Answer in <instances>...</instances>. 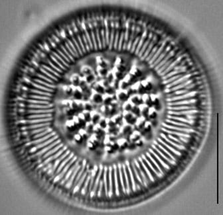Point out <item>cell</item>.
<instances>
[{
  "label": "cell",
  "mask_w": 223,
  "mask_h": 215,
  "mask_svg": "<svg viewBox=\"0 0 223 215\" xmlns=\"http://www.w3.org/2000/svg\"><path fill=\"white\" fill-rule=\"evenodd\" d=\"M102 137L96 135V134L92 133L88 137L87 141V148L88 150L94 151L97 148L100 144V142Z\"/></svg>",
  "instance_id": "6da1fadb"
},
{
  "label": "cell",
  "mask_w": 223,
  "mask_h": 215,
  "mask_svg": "<svg viewBox=\"0 0 223 215\" xmlns=\"http://www.w3.org/2000/svg\"><path fill=\"white\" fill-rule=\"evenodd\" d=\"M132 92H133V91L132 90L130 87L129 88H128L126 90H122V89H118L116 90L115 91V97H116V99L118 101H120V102H125L126 101L128 100L130 96L131 95Z\"/></svg>",
  "instance_id": "7a4b0ae2"
},
{
  "label": "cell",
  "mask_w": 223,
  "mask_h": 215,
  "mask_svg": "<svg viewBox=\"0 0 223 215\" xmlns=\"http://www.w3.org/2000/svg\"><path fill=\"white\" fill-rule=\"evenodd\" d=\"M122 115L123 119L124 120V121L126 122V124H128V125L132 126L135 125L136 119L138 117H136L134 115H132L130 111H123V113H122Z\"/></svg>",
  "instance_id": "3957f363"
},
{
  "label": "cell",
  "mask_w": 223,
  "mask_h": 215,
  "mask_svg": "<svg viewBox=\"0 0 223 215\" xmlns=\"http://www.w3.org/2000/svg\"><path fill=\"white\" fill-rule=\"evenodd\" d=\"M118 150V145L116 142V140H114L108 144L104 145V151L109 154H113Z\"/></svg>",
  "instance_id": "277c9868"
},
{
  "label": "cell",
  "mask_w": 223,
  "mask_h": 215,
  "mask_svg": "<svg viewBox=\"0 0 223 215\" xmlns=\"http://www.w3.org/2000/svg\"><path fill=\"white\" fill-rule=\"evenodd\" d=\"M130 88L133 91V92L136 93L137 94L141 95L145 93H146V90L144 89V88L141 85L140 81L134 82V83L130 86Z\"/></svg>",
  "instance_id": "5b68a950"
},
{
  "label": "cell",
  "mask_w": 223,
  "mask_h": 215,
  "mask_svg": "<svg viewBox=\"0 0 223 215\" xmlns=\"http://www.w3.org/2000/svg\"><path fill=\"white\" fill-rule=\"evenodd\" d=\"M133 131V126L125 123L119 128V133L123 136H129Z\"/></svg>",
  "instance_id": "8992f818"
},
{
  "label": "cell",
  "mask_w": 223,
  "mask_h": 215,
  "mask_svg": "<svg viewBox=\"0 0 223 215\" xmlns=\"http://www.w3.org/2000/svg\"><path fill=\"white\" fill-rule=\"evenodd\" d=\"M71 108L76 111L77 113L81 112L83 109V102L81 100H70V105Z\"/></svg>",
  "instance_id": "52a82bcc"
},
{
  "label": "cell",
  "mask_w": 223,
  "mask_h": 215,
  "mask_svg": "<svg viewBox=\"0 0 223 215\" xmlns=\"http://www.w3.org/2000/svg\"><path fill=\"white\" fill-rule=\"evenodd\" d=\"M128 101L133 105H137V106H139V105H140L143 103L142 95L137 93L131 95L130 96L129 99H128Z\"/></svg>",
  "instance_id": "ba28073f"
},
{
  "label": "cell",
  "mask_w": 223,
  "mask_h": 215,
  "mask_svg": "<svg viewBox=\"0 0 223 215\" xmlns=\"http://www.w3.org/2000/svg\"><path fill=\"white\" fill-rule=\"evenodd\" d=\"M116 142L118 145L119 151H124L128 149V144H129V140L125 138H120L116 140Z\"/></svg>",
  "instance_id": "9c48e42d"
},
{
  "label": "cell",
  "mask_w": 223,
  "mask_h": 215,
  "mask_svg": "<svg viewBox=\"0 0 223 215\" xmlns=\"http://www.w3.org/2000/svg\"><path fill=\"white\" fill-rule=\"evenodd\" d=\"M150 95H151V105H152V107L157 111H159V109H161L160 100H159V97L154 94H150Z\"/></svg>",
  "instance_id": "30bf717a"
},
{
  "label": "cell",
  "mask_w": 223,
  "mask_h": 215,
  "mask_svg": "<svg viewBox=\"0 0 223 215\" xmlns=\"http://www.w3.org/2000/svg\"><path fill=\"white\" fill-rule=\"evenodd\" d=\"M142 132H140V130H133L131 134L129 135V142H135L137 140H138L139 139H141L142 137Z\"/></svg>",
  "instance_id": "8fae6325"
},
{
  "label": "cell",
  "mask_w": 223,
  "mask_h": 215,
  "mask_svg": "<svg viewBox=\"0 0 223 215\" xmlns=\"http://www.w3.org/2000/svg\"><path fill=\"white\" fill-rule=\"evenodd\" d=\"M129 73L135 77L136 79L142 76V71L141 70L140 68H138V66H135V65L131 67L129 71Z\"/></svg>",
  "instance_id": "7c38bea8"
},
{
  "label": "cell",
  "mask_w": 223,
  "mask_h": 215,
  "mask_svg": "<svg viewBox=\"0 0 223 215\" xmlns=\"http://www.w3.org/2000/svg\"><path fill=\"white\" fill-rule=\"evenodd\" d=\"M64 126L65 128H66V129L69 132H75L76 130H79L77 125H75V123H74V121H73L72 119H68L65 122Z\"/></svg>",
  "instance_id": "4fadbf2b"
},
{
  "label": "cell",
  "mask_w": 223,
  "mask_h": 215,
  "mask_svg": "<svg viewBox=\"0 0 223 215\" xmlns=\"http://www.w3.org/2000/svg\"><path fill=\"white\" fill-rule=\"evenodd\" d=\"M72 119L73 120V121H74L75 125H77L78 129H80V128H84L85 127L87 123H86L83 119H82L81 118H80L78 115L73 116L72 117Z\"/></svg>",
  "instance_id": "5bb4252c"
},
{
  "label": "cell",
  "mask_w": 223,
  "mask_h": 215,
  "mask_svg": "<svg viewBox=\"0 0 223 215\" xmlns=\"http://www.w3.org/2000/svg\"><path fill=\"white\" fill-rule=\"evenodd\" d=\"M78 116L80 118H81L82 119H83L86 123H88V122H91V111H82L81 112H79L78 113Z\"/></svg>",
  "instance_id": "9a60e30c"
},
{
  "label": "cell",
  "mask_w": 223,
  "mask_h": 215,
  "mask_svg": "<svg viewBox=\"0 0 223 215\" xmlns=\"http://www.w3.org/2000/svg\"><path fill=\"white\" fill-rule=\"evenodd\" d=\"M90 101L91 102L96 103V104L102 103V94L94 91L90 95Z\"/></svg>",
  "instance_id": "2e32d148"
},
{
  "label": "cell",
  "mask_w": 223,
  "mask_h": 215,
  "mask_svg": "<svg viewBox=\"0 0 223 215\" xmlns=\"http://www.w3.org/2000/svg\"><path fill=\"white\" fill-rule=\"evenodd\" d=\"M72 97L74 100H81L83 97V93L79 87H74Z\"/></svg>",
  "instance_id": "e0dca14e"
},
{
  "label": "cell",
  "mask_w": 223,
  "mask_h": 215,
  "mask_svg": "<svg viewBox=\"0 0 223 215\" xmlns=\"http://www.w3.org/2000/svg\"><path fill=\"white\" fill-rule=\"evenodd\" d=\"M147 121V119H146V118L143 117H142V116H140V117H138L136 119V123H135V125L136 128L139 130H142L143 129V128H144V126L145 125V123H146Z\"/></svg>",
  "instance_id": "ac0fdd59"
},
{
  "label": "cell",
  "mask_w": 223,
  "mask_h": 215,
  "mask_svg": "<svg viewBox=\"0 0 223 215\" xmlns=\"http://www.w3.org/2000/svg\"><path fill=\"white\" fill-rule=\"evenodd\" d=\"M81 76L78 73H73L70 77V81L71 85L73 87H78L79 85L80 80H81Z\"/></svg>",
  "instance_id": "d6986e66"
},
{
  "label": "cell",
  "mask_w": 223,
  "mask_h": 215,
  "mask_svg": "<svg viewBox=\"0 0 223 215\" xmlns=\"http://www.w3.org/2000/svg\"><path fill=\"white\" fill-rule=\"evenodd\" d=\"M141 85H142V87L144 88V89L146 90V92H149L153 89V84L151 83V81H149L148 79H142L140 81Z\"/></svg>",
  "instance_id": "ffe728a7"
},
{
  "label": "cell",
  "mask_w": 223,
  "mask_h": 215,
  "mask_svg": "<svg viewBox=\"0 0 223 215\" xmlns=\"http://www.w3.org/2000/svg\"><path fill=\"white\" fill-rule=\"evenodd\" d=\"M96 62L98 66L101 67V68H107L108 64L107 61L105 60V58H103L101 56H97L96 57Z\"/></svg>",
  "instance_id": "44dd1931"
},
{
  "label": "cell",
  "mask_w": 223,
  "mask_h": 215,
  "mask_svg": "<svg viewBox=\"0 0 223 215\" xmlns=\"http://www.w3.org/2000/svg\"><path fill=\"white\" fill-rule=\"evenodd\" d=\"M139 108H140V116H142V117L146 118L147 120H148V114L149 107L145 104H144V103H142V104L139 105Z\"/></svg>",
  "instance_id": "7402d4cb"
},
{
  "label": "cell",
  "mask_w": 223,
  "mask_h": 215,
  "mask_svg": "<svg viewBox=\"0 0 223 215\" xmlns=\"http://www.w3.org/2000/svg\"><path fill=\"white\" fill-rule=\"evenodd\" d=\"M142 103L145 104L149 107H152L151 105V95L150 94H149L148 92L145 93L143 95H142Z\"/></svg>",
  "instance_id": "603a6c76"
},
{
  "label": "cell",
  "mask_w": 223,
  "mask_h": 215,
  "mask_svg": "<svg viewBox=\"0 0 223 215\" xmlns=\"http://www.w3.org/2000/svg\"><path fill=\"white\" fill-rule=\"evenodd\" d=\"M62 113H64L65 116L68 117L72 118L73 116L75 115V113H77L76 111L71 108V107H64L62 108Z\"/></svg>",
  "instance_id": "cb8c5ba5"
},
{
  "label": "cell",
  "mask_w": 223,
  "mask_h": 215,
  "mask_svg": "<svg viewBox=\"0 0 223 215\" xmlns=\"http://www.w3.org/2000/svg\"><path fill=\"white\" fill-rule=\"evenodd\" d=\"M92 90H93V91L98 93L102 95L104 93V88L100 85V83L98 81L95 82V83L93 84V85H92Z\"/></svg>",
  "instance_id": "d4e9b609"
},
{
  "label": "cell",
  "mask_w": 223,
  "mask_h": 215,
  "mask_svg": "<svg viewBox=\"0 0 223 215\" xmlns=\"http://www.w3.org/2000/svg\"><path fill=\"white\" fill-rule=\"evenodd\" d=\"M92 133L95 134L98 136L102 137L105 134V131H104V129H103V128H101L100 126L98 125V124H96V125H94L93 131H92Z\"/></svg>",
  "instance_id": "484cf974"
},
{
  "label": "cell",
  "mask_w": 223,
  "mask_h": 215,
  "mask_svg": "<svg viewBox=\"0 0 223 215\" xmlns=\"http://www.w3.org/2000/svg\"><path fill=\"white\" fill-rule=\"evenodd\" d=\"M73 87L71 85H64L62 86V90L64 93L67 96H72L73 92Z\"/></svg>",
  "instance_id": "4316f807"
},
{
  "label": "cell",
  "mask_w": 223,
  "mask_h": 215,
  "mask_svg": "<svg viewBox=\"0 0 223 215\" xmlns=\"http://www.w3.org/2000/svg\"><path fill=\"white\" fill-rule=\"evenodd\" d=\"M105 134H114V135H117V132L119 131V129L118 128L117 126H107L104 129Z\"/></svg>",
  "instance_id": "83f0119b"
},
{
  "label": "cell",
  "mask_w": 223,
  "mask_h": 215,
  "mask_svg": "<svg viewBox=\"0 0 223 215\" xmlns=\"http://www.w3.org/2000/svg\"><path fill=\"white\" fill-rule=\"evenodd\" d=\"M113 95H108L106 93H104L102 95V103L103 105H109L111 104V103L114 100V98L112 97Z\"/></svg>",
  "instance_id": "f1b7e54d"
},
{
  "label": "cell",
  "mask_w": 223,
  "mask_h": 215,
  "mask_svg": "<svg viewBox=\"0 0 223 215\" xmlns=\"http://www.w3.org/2000/svg\"><path fill=\"white\" fill-rule=\"evenodd\" d=\"M157 117V111L153 108V107H151L149 108L148 114V120H154Z\"/></svg>",
  "instance_id": "f546056e"
},
{
  "label": "cell",
  "mask_w": 223,
  "mask_h": 215,
  "mask_svg": "<svg viewBox=\"0 0 223 215\" xmlns=\"http://www.w3.org/2000/svg\"><path fill=\"white\" fill-rule=\"evenodd\" d=\"M112 73H113L114 78L115 80H116V81H120V80L123 79V77L124 76V73L121 72V71H118L117 69H116L115 68H114L112 69Z\"/></svg>",
  "instance_id": "4dcf8cb0"
},
{
  "label": "cell",
  "mask_w": 223,
  "mask_h": 215,
  "mask_svg": "<svg viewBox=\"0 0 223 215\" xmlns=\"http://www.w3.org/2000/svg\"><path fill=\"white\" fill-rule=\"evenodd\" d=\"M111 118L112 121L116 125H119L120 123H121L122 121L123 118H122V114H115L112 117H110Z\"/></svg>",
  "instance_id": "1f68e13d"
},
{
  "label": "cell",
  "mask_w": 223,
  "mask_h": 215,
  "mask_svg": "<svg viewBox=\"0 0 223 215\" xmlns=\"http://www.w3.org/2000/svg\"><path fill=\"white\" fill-rule=\"evenodd\" d=\"M100 118L101 116L99 113L95 111H91V122L94 125L98 124Z\"/></svg>",
  "instance_id": "d6a6232c"
},
{
  "label": "cell",
  "mask_w": 223,
  "mask_h": 215,
  "mask_svg": "<svg viewBox=\"0 0 223 215\" xmlns=\"http://www.w3.org/2000/svg\"><path fill=\"white\" fill-rule=\"evenodd\" d=\"M122 79L124 80V81H126V83H127L130 86H131L132 84L134 83V81H135L136 78L134 76H132L131 74H130V73H127V74H126L125 75H124Z\"/></svg>",
  "instance_id": "836d02e7"
},
{
  "label": "cell",
  "mask_w": 223,
  "mask_h": 215,
  "mask_svg": "<svg viewBox=\"0 0 223 215\" xmlns=\"http://www.w3.org/2000/svg\"><path fill=\"white\" fill-rule=\"evenodd\" d=\"M81 72L82 73V75H83V76H85V75L93 73V70H92V69L90 68V66H83L81 69Z\"/></svg>",
  "instance_id": "e575fe53"
},
{
  "label": "cell",
  "mask_w": 223,
  "mask_h": 215,
  "mask_svg": "<svg viewBox=\"0 0 223 215\" xmlns=\"http://www.w3.org/2000/svg\"><path fill=\"white\" fill-rule=\"evenodd\" d=\"M87 83L85 81V80L84 79L83 77H81V80H80V83H79V85L78 87H79L80 88V89H81L82 91H83V93L87 91V89H88V85H87Z\"/></svg>",
  "instance_id": "d590c367"
},
{
  "label": "cell",
  "mask_w": 223,
  "mask_h": 215,
  "mask_svg": "<svg viewBox=\"0 0 223 215\" xmlns=\"http://www.w3.org/2000/svg\"><path fill=\"white\" fill-rule=\"evenodd\" d=\"M96 72L100 77H106L107 73L108 72V69L106 68H101V67L97 66L96 68Z\"/></svg>",
  "instance_id": "8d00e7d4"
},
{
  "label": "cell",
  "mask_w": 223,
  "mask_h": 215,
  "mask_svg": "<svg viewBox=\"0 0 223 215\" xmlns=\"http://www.w3.org/2000/svg\"><path fill=\"white\" fill-rule=\"evenodd\" d=\"M115 136L116 135H114V134H106L104 135V140H103V144H104V145L108 144L111 141L115 140Z\"/></svg>",
  "instance_id": "74e56055"
},
{
  "label": "cell",
  "mask_w": 223,
  "mask_h": 215,
  "mask_svg": "<svg viewBox=\"0 0 223 215\" xmlns=\"http://www.w3.org/2000/svg\"><path fill=\"white\" fill-rule=\"evenodd\" d=\"M130 112L132 113V115H134L136 117H140V108H139V106H137V105H132V107L131 110H130Z\"/></svg>",
  "instance_id": "f35d334b"
},
{
  "label": "cell",
  "mask_w": 223,
  "mask_h": 215,
  "mask_svg": "<svg viewBox=\"0 0 223 215\" xmlns=\"http://www.w3.org/2000/svg\"><path fill=\"white\" fill-rule=\"evenodd\" d=\"M152 129V125H151V123L149 120H147L146 123H145V125L144 126V128L142 130H143L145 133H147V132H149Z\"/></svg>",
  "instance_id": "ab89813d"
},
{
  "label": "cell",
  "mask_w": 223,
  "mask_h": 215,
  "mask_svg": "<svg viewBox=\"0 0 223 215\" xmlns=\"http://www.w3.org/2000/svg\"><path fill=\"white\" fill-rule=\"evenodd\" d=\"M73 140H74L75 142L77 143V144H82V143L83 142V141L85 140L81 134H80L79 133H78V132L74 134V136H73Z\"/></svg>",
  "instance_id": "60d3db41"
},
{
  "label": "cell",
  "mask_w": 223,
  "mask_h": 215,
  "mask_svg": "<svg viewBox=\"0 0 223 215\" xmlns=\"http://www.w3.org/2000/svg\"><path fill=\"white\" fill-rule=\"evenodd\" d=\"M130 86L126 83V81H124L123 79L118 81V89L122 90H126L128 88H129Z\"/></svg>",
  "instance_id": "b9f144b4"
},
{
  "label": "cell",
  "mask_w": 223,
  "mask_h": 215,
  "mask_svg": "<svg viewBox=\"0 0 223 215\" xmlns=\"http://www.w3.org/2000/svg\"><path fill=\"white\" fill-rule=\"evenodd\" d=\"M83 109L85 111H92V105L90 101L83 102Z\"/></svg>",
  "instance_id": "7bdbcfd3"
},
{
  "label": "cell",
  "mask_w": 223,
  "mask_h": 215,
  "mask_svg": "<svg viewBox=\"0 0 223 215\" xmlns=\"http://www.w3.org/2000/svg\"><path fill=\"white\" fill-rule=\"evenodd\" d=\"M100 111L103 115L106 116H110V110H109V105H102L100 107Z\"/></svg>",
  "instance_id": "ee69618b"
},
{
  "label": "cell",
  "mask_w": 223,
  "mask_h": 215,
  "mask_svg": "<svg viewBox=\"0 0 223 215\" xmlns=\"http://www.w3.org/2000/svg\"><path fill=\"white\" fill-rule=\"evenodd\" d=\"M94 124L92 122H88L86 124V126L85 127V129L87 130V132L89 134H92V131H93V127H94Z\"/></svg>",
  "instance_id": "f6af8a7d"
},
{
  "label": "cell",
  "mask_w": 223,
  "mask_h": 215,
  "mask_svg": "<svg viewBox=\"0 0 223 215\" xmlns=\"http://www.w3.org/2000/svg\"><path fill=\"white\" fill-rule=\"evenodd\" d=\"M98 125H99L101 128L103 129H105L107 127V123H106V117H101V118L98 121Z\"/></svg>",
  "instance_id": "bcb514c9"
},
{
  "label": "cell",
  "mask_w": 223,
  "mask_h": 215,
  "mask_svg": "<svg viewBox=\"0 0 223 215\" xmlns=\"http://www.w3.org/2000/svg\"><path fill=\"white\" fill-rule=\"evenodd\" d=\"M78 133H79L82 136V137H83L84 140H87V139L88 138V135H89V134L88 133V132H87V130H86L85 129V128H80V129L78 130Z\"/></svg>",
  "instance_id": "7dc6e473"
},
{
  "label": "cell",
  "mask_w": 223,
  "mask_h": 215,
  "mask_svg": "<svg viewBox=\"0 0 223 215\" xmlns=\"http://www.w3.org/2000/svg\"><path fill=\"white\" fill-rule=\"evenodd\" d=\"M115 91H116V89L111 85L104 88V93L106 94L113 95L114 94H115Z\"/></svg>",
  "instance_id": "c3c4849f"
},
{
  "label": "cell",
  "mask_w": 223,
  "mask_h": 215,
  "mask_svg": "<svg viewBox=\"0 0 223 215\" xmlns=\"http://www.w3.org/2000/svg\"><path fill=\"white\" fill-rule=\"evenodd\" d=\"M132 105L131 103H130L129 101H126L124 102L122 104V109L123 111H130L131 110L132 107Z\"/></svg>",
  "instance_id": "681fc988"
},
{
  "label": "cell",
  "mask_w": 223,
  "mask_h": 215,
  "mask_svg": "<svg viewBox=\"0 0 223 215\" xmlns=\"http://www.w3.org/2000/svg\"><path fill=\"white\" fill-rule=\"evenodd\" d=\"M84 79L85 80V81L87 82V83H92V81H94V80L95 79V76H94V75L93 74V73H91V74H89V75H85V76H83Z\"/></svg>",
  "instance_id": "f907efd6"
},
{
  "label": "cell",
  "mask_w": 223,
  "mask_h": 215,
  "mask_svg": "<svg viewBox=\"0 0 223 215\" xmlns=\"http://www.w3.org/2000/svg\"><path fill=\"white\" fill-rule=\"evenodd\" d=\"M119 64H125V60L123 57L122 56H116L114 60V65H119Z\"/></svg>",
  "instance_id": "816d5d0a"
},
{
  "label": "cell",
  "mask_w": 223,
  "mask_h": 215,
  "mask_svg": "<svg viewBox=\"0 0 223 215\" xmlns=\"http://www.w3.org/2000/svg\"><path fill=\"white\" fill-rule=\"evenodd\" d=\"M114 68H115L116 69H117L118 71H121V72L124 73V71L126 70V67L125 66V64H119V65H114Z\"/></svg>",
  "instance_id": "f5cc1de1"
},
{
  "label": "cell",
  "mask_w": 223,
  "mask_h": 215,
  "mask_svg": "<svg viewBox=\"0 0 223 215\" xmlns=\"http://www.w3.org/2000/svg\"><path fill=\"white\" fill-rule=\"evenodd\" d=\"M99 83H100V85L102 86L103 87L105 88L106 87H108V86H109L110 85V82H109L108 80H107L106 79H101L100 81H98Z\"/></svg>",
  "instance_id": "db71d44e"
},
{
  "label": "cell",
  "mask_w": 223,
  "mask_h": 215,
  "mask_svg": "<svg viewBox=\"0 0 223 215\" xmlns=\"http://www.w3.org/2000/svg\"><path fill=\"white\" fill-rule=\"evenodd\" d=\"M106 79L108 80L109 82H110V83H111L114 80L113 73H112V71H108V73H107V75L106 76Z\"/></svg>",
  "instance_id": "11a10c76"
},
{
  "label": "cell",
  "mask_w": 223,
  "mask_h": 215,
  "mask_svg": "<svg viewBox=\"0 0 223 215\" xmlns=\"http://www.w3.org/2000/svg\"><path fill=\"white\" fill-rule=\"evenodd\" d=\"M106 123H107V126H117L112 121L110 117H106Z\"/></svg>",
  "instance_id": "9f6ffc18"
},
{
  "label": "cell",
  "mask_w": 223,
  "mask_h": 215,
  "mask_svg": "<svg viewBox=\"0 0 223 215\" xmlns=\"http://www.w3.org/2000/svg\"><path fill=\"white\" fill-rule=\"evenodd\" d=\"M134 143H135L136 147H138V148L142 147L143 145H144V142H143L142 139H139L138 140H137L136 142H135Z\"/></svg>",
  "instance_id": "6f0895ef"
},
{
  "label": "cell",
  "mask_w": 223,
  "mask_h": 215,
  "mask_svg": "<svg viewBox=\"0 0 223 215\" xmlns=\"http://www.w3.org/2000/svg\"><path fill=\"white\" fill-rule=\"evenodd\" d=\"M61 104L63 107H69V105H70V100H63L62 101Z\"/></svg>",
  "instance_id": "680465c9"
},
{
  "label": "cell",
  "mask_w": 223,
  "mask_h": 215,
  "mask_svg": "<svg viewBox=\"0 0 223 215\" xmlns=\"http://www.w3.org/2000/svg\"><path fill=\"white\" fill-rule=\"evenodd\" d=\"M136 148H137V147H136V146L135 143H134V142H129V144H128V149L131 150H134V149H135Z\"/></svg>",
  "instance_id": "91938a15"
}]
</instances>
